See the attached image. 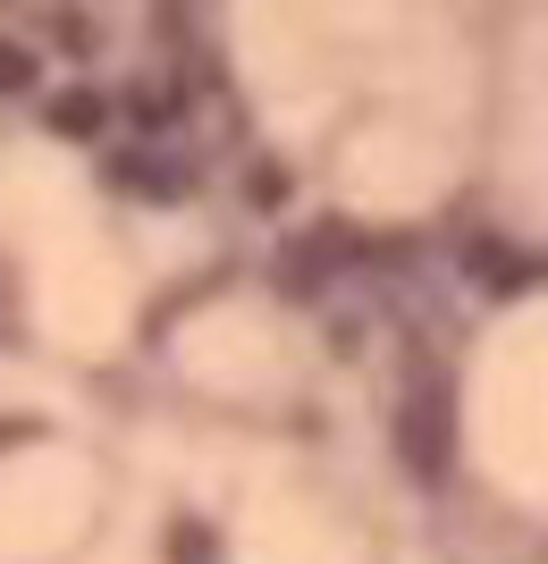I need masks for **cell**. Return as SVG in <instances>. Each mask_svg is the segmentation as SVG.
Segmentation results:
<instances>
[{
    "mask_svg": "<svg viewBox=\"0 0 548 564\" xmlns=\"http://www.w3.org/2000/svg\"><path fill=\"white\" fill-rule=\"evenodd\" d=\"M0 85H25V51H9V43H0Z\"/></svg>",
    "mask_w": 548,
    "mask_h": 564,
    "instance_id": "1",
    "label": "cell"
}]
</instances>
